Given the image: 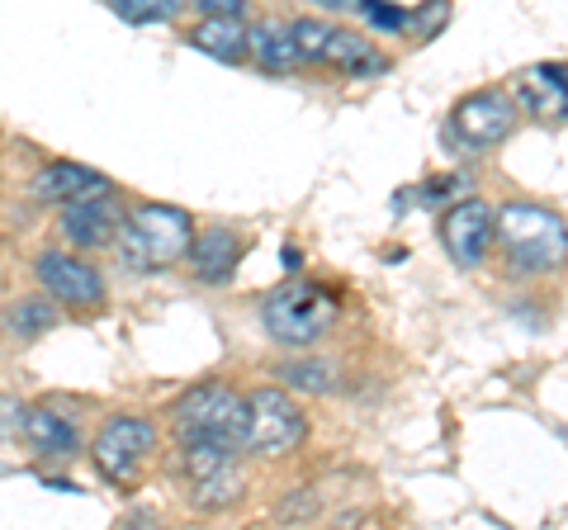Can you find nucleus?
I'll return each instance as SVG.
<instances>
[{"label":"nucleus","mask_w":568,"mask_h":530,"mask_svg":"<svg viewBox=\"0 0 568 530\" xmlns=\"http://www.w3.org/2000/svg\"><path fill=\"white\" fill-rule=\"evenodd\" d=\"M156 446V427L142 417H110L104 431L95 436V469L104 473L110 483H133L138 479V465L148 459V450Z\"/></svg>","instance_id":"obj_7"},{"label":"nucleus","mask_w":568,"mask_h":530,"mask_svg":"<svg viewBox=\"0 0 568 530\" xmlns=\"http://www.w3.org/2000/svg\"><path fill=\"white\" fill-rule=\"evenodd\" d=\"M517 123V100L507 91H474L455 104V133L469 147H497Z\"/></svg>","instance_id":"obj_9"},{"label":"nucleus","mask_w":568,"mask_h":530,"mask_svg":"<svg viewBox=\"0 0 568 530\" xmlns=\"http://www.w3.org/2000/svg\"><path fill=\"white\" fill-rule=\"evenodd\" d=\"M261 323L280 346H313L336 323V298L313 279H290L265 294Z\"/></svg>","instance_id":"obj_4"},{"label":"nucleus","mask_w":568,"mask_h":530,"mask_svg":"<svg viewBox=\"0 0 568 530\" xmlns=\"http://www.w3.org/2000/svg\"><path fill=\"white\" fill-rule=\"evenodd\" d=\"M185 479L194 483V507H227L242 498V450L219 440H194L185 446Z\"/></svg>","instance_id":"obj_6"},{"label":"nucleus","mask_w":568,"mask_h":530,"mask_svg":"<svg viewBox=\"0 0 568 530\" xmlns=\"http://www.w3.org/2000/svg\"><path fill=\"white\" fill-rule=\"evenodd\" d=\"M114 14L129 24H162L175 14L171 0H114Z\"/></svg>","instance_id":"obj_22"},{"label":"nucleus","mask_w":568,"mask_h":530,"mask_svg":"<svg viewBox=\"0 0 568 530\" xmlns=\"http://www.w3.org/2000/svg\"><path fill=\"white\" fill-rule=\"evenodd\" d=\"M355 10H361L369 24H379V29H407V20H413V10L384 6V0H361V6H355Z\"/></svg>","instance_id":"obj_24"},{"label":"nucleus","mask_w":568,"mask_h":530,"mask_svg":"<svg viewBox=\"0 0 568 530\" xmlns=\"http://www.w3.org/2000/svg\"><path fill=\"white\" fill-rule=\"evenodd\" d=\"M246 58L256 67H265L271 77H284L298 67V48H294V33L284 20H256L246 24Z\"/></svg>","instance_id":"obj_15"},{"label":"nucleus","mask_w":568,"mask_h":530,"mask_svg":"<svg viewBox=\"0 0 568 530\" xmlns=\"http://www.w3.org/2000/svg\"><path fill=\"white\" fill-rule=\"evenodd\" d=\"M123 208L114 194H91V200H77L62 208V237L77 246V252H91V246H110L119 242V227H123Z\"/></svg>","instance_id":"obj_11"},{"label":"nucleus","mask_w":568,"mask_h":530,"mask_svg":"<svg viewBox=\"0 0 568 530\" xmlns=\"http://www.w3.org/2000/svg\"><path fill=\"white\" fill-rule=\"evenodd\" d=\"M493 242L503 246L507 265H517L521 275L559 271L568 256V227L545 204H503L493 214Z\"/></svg>","instance_id":"obj_1"},{"label":"nucleus","mask_w":568,"mask_h":530,"mask_svg":"<svg viewBox=\"0 0 568 530\" xmlns=\"http://www.w3.org/2000/svg\"><path fill=\"white\" fill-rule=\"evenodd\" d=\"M29 427V402H20L14 394H0V440H14Z\"/></svg>","instance_id":"obj_23"},{"label":"nucleus","mask_w":568,"mask_h":530,"mask_svg":"<svg viewBox=\"0 0 568 530\" xmlns=\"http://www.w3.org/2000/svg\"><path fill=\"white\" fill-rule=\"evenodd\" d=\"M517 110H526L540 123H564L568 119V72L564 67H526L517 77Z\"/></svg>","instance_id":"obj_12"},{"label":"nucleus","mask_w":568,"mask_h":530,"mask_svg":"<svg viewBox=\"0 0 568 530\" xmlns=\"http://www.w3.org/2000/svg\"><path fill=\"white\" fill-rule=\"evenodd\" d=\"M39 279L52 304L67 308H100L104 304V279L91 261L71 256V252H43L39 256Z\"/></svg>","instance_id":"obj_8"},{"label":"nucleus","mask_w":568,"mask_h":530,"mask_svg":"<svg viewBox=\"0 0 568 530\" xmlns=\"http://www.w3.org/2000/svg\"><path fill=\"white\" fill-rule=\"evenodd\" d=\"M327 62L342 67V72H351V77H375V72H384L379 48L369 43V39H361V33H351V29H332Z\"/></svg>","instance_id":"obj_16"},{"label":"nucleus","mask_w":568,"mask_h":530,"mask_svg":"<svg viewBox=\"0 0 568 530\" xmlns=\"http://www.w3.org/2000/svg\"><path fill=\"white\" fill-rule=\"evenodd\" d=\"M33 194L43 204H77V200H91V194H110V181L91 166H77V162H48L39 175H33Z\"/></svg>","instance_id":"obj_13"},{"label":"nucleus","mask_w":568,"mask_h":530,"mask_svg":"<svg viewBox=\"0 0 568 530\" xmlns=\"http://www.w3.org/2000/svg\"><path fill=\"white\" fill-rule=\"evenodd\" d=\"M190 43L219 62H237V58H246V20H200V29L190 33Z\"/></svg>","instance_id":"obj_17"},{"label":"nucleus","mask_w":568,"mask_h":530,"mask_svg":"<svg viewBox=\"0 0 568 530\" xmlns=\"http://www.w3.org/2000/svg\"><path fill=\"white\" fill-rule=\"evenodd\" d=\"M171 421L185 446H194V440H219V446L246 450V398L223 379L194 384L171 408Z\"/></svg>","instance_id":"obj_3"},{"label":"nucleus","mask_w":568,"mask_h":530,"mask_svg":"<svg viewBox=\"0 0 568 530\" xmlns=\"http://www.w3.org/2000/svg\"><path fill=\"white\" fill-rule=\"evenodd\" d=\"M280 379H284V384H294V388H308V394H327V388H336V384H332V365H323V360L284 365V369H280Z\"/></svg>","instance_id":"obj_21"},{"label":"nucleus","mask_w":568,"mask_h":530,"mask_svg":"<svg viewBox=\"0 0 568 530\" xmlns=\"http://www.w3.org/2000/svg\"><path fill=\"white\" fill-rule=\"evenodd\" d=\"M194 218L175 204H138L119 227V261L129 271H162V265L190 256Z\"/></svg>","instance_id":"obj_2"},{"label":"nucleus","mask_w":568,"mask_h":530,"mask_svg":"<svg viewBox=\"0 0 568 530\" xmlns=\"http://www.w3.org/2000/svg\"><path fill=\"white\" fill-rule=\"evenodd\" d=\"M52 323H58L52 298H14V304L6 308V327L20 332V337H43Z\"/></svg>","instance_id":"obj_19"},{"label":"nucleus","mask_w":568,"mask_h":530,"mask_svg":"<svg viewBox=\"0 0 568 530\" xmlns=\"http://www.w3.org/2000/svg\"><path fill=\"white\" fill-rule=\"evenodd\" d=\"M446 20H450V6H417L413 20H407V29H413L417 39H432V33L446 24Z\"/></svg>","instance_id":"obj_25"},{"label":"nucleus","mask_w":568,"mask_h":530,"mask_svg":"<svg viewBox=\"0 0 568 530\" xmlns=\"http://www.w3.org/2000/svg\"><path fill=\"white\" fill-rule=\"evenodd\" d=\"M24 436L33 440V450L39 455H67L71 446H77V427H71L62 412H52V408H29Z\"/></svg>","instance_id":"obj_18"},{"label":"nucleus","mask_w":568,"mask_h":530,"mask_svg":"<svg viewBox=\"0 0 568 530\" xmlns=\"http://www.w3.org/2000/svg\"><path fill=\"white\" fill-rule=\"evenodd\" d=\"M242 261V237L233 227H209V233H194V246H190V265L194 275L204 279V285H223V279H233Z\"/></svg>","instance_id":"obj_14"},{"label":"nucleus","mask_w":568,"mask_h":530,"mask_svg":"<svg viewBox=\"0 0 568 530\" xmlns=\"http://www.w3.org/2000/svg\"><path fill=\"white\" fill-rule=\"evenodd\" d=\"M440 246L450 252L455 265L474 271L493 246V208L484 200H459L446 218H440Z\"/></svg>","instance_id":"obj_10"},{"label":"nucleus","mask_w":568,"mask_h":530,"mask_svg":"<svg viewBox=\"0 0 568 530\" xmlns=\"http://www.w3.org/2000/svg\"><path fill=\"white\" fill-rule=\"evenodd\" d=\"M290 33H294L298 62H327L332 24H323V20H313V14H298V20H290Z\"/></svg>","instance_id":"obj_20"},{"label":"nucleus","mask_w":568,"mask_h":530,"mask_svg":"<svg viewBox=\"0 0 568 530\" xmlns=\"http://www.w3.org/2000/svg\"><path fill=\"white\" fill-rule=\"evenodd\" d=\"M304 436H308V417L284 388L265 384L246 398V450L252 455H261V459L290 455Z\"/></svg>","instance_id":"obj_5"}]
</instances>
